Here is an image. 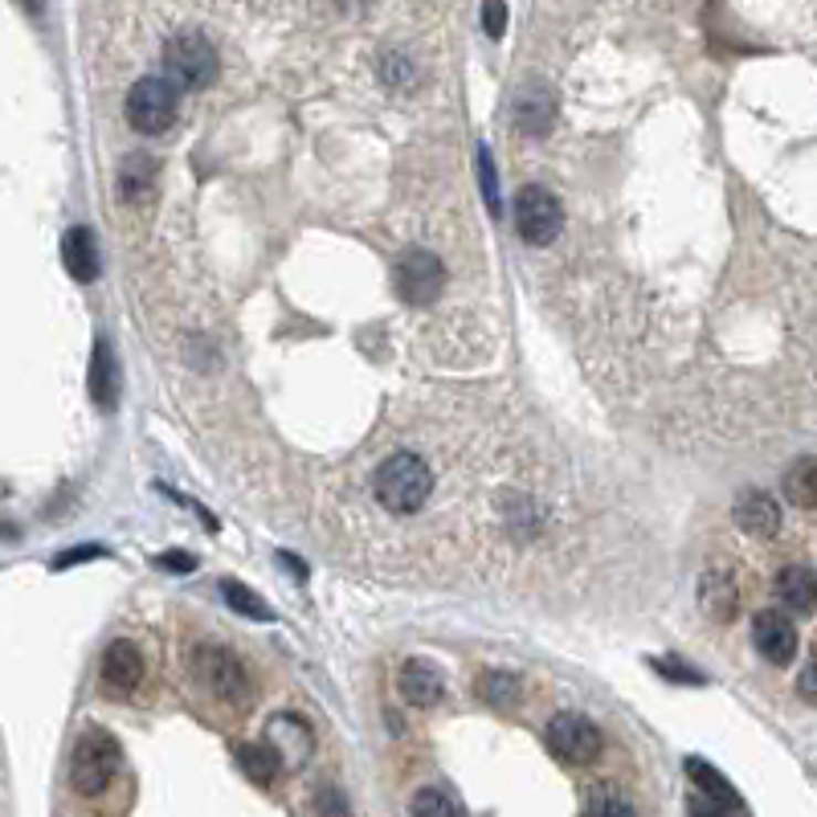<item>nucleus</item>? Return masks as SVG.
Masks as SVG:
<instances>
[{
  "label": "nucleus",
  "mask_w": 817,
  "mask_h": 817,
  "mask_svg": "<svg viewBox=\"0 0 817 817\" xmlns=\"http://www.w3.org/2000/svg\"><path fill=\"white\" fill-rule=\"evenodd\" d=\"M373 491L380 499V507H389L392 515H413L433 495V474L417 454H392L376 467Z\"/></svg>",
  "instance_id": "f257e3e1"
},
{
  "label": "nucleus",
  "mask_w": 817,
  "mask_h": 817,
  "mask_svg": "<svg viewBox=\"0 0 817 817\" xmlns=\"http://www.w3.org/2000/svg\"><path fill=\"white\" fill-rule=\"evenodd\" d=\"M119 744L107 732H98V727L82 732L78 744H74V756H70V785H74V793H82V797L107 793V785L119 773Z\"/></svg>",
  "instance_id": "f03ea898"
},
{
  "label": "nucleus",
  "mask_w": 817,
  "mask_h": 817,
  "mask_svg": "<svg viewBox=\"0 0 817 817\" xmlns=\"http://www.w3.org/2000/svg\"><path fill=\"white\" fill-rule=\"evenodd\" d=\"M180 86L172 78H139L127 94V123L139 135H160L176 123Z\"/></svg>",
  "instance_id": "7ed1b4c3"
},
{
  "label": "nucleus",
  "mask_w": 817,
  "mask_h": 817,
  "mask_svg": "<svg viewBox=\"0 0 817 817\" xmlns=\"http://www.w3.org/2000/svg\"><path fill=\"white\" fill-rule=\"evenodd\" d=\"M192 683L201 687L209 699H221V703H242L250 695V679H245L242 662L221 650V646H201L197 658H192Z\"/></svg>",
  "instance_id": "20e7f679"
},
{
  "label": "nucleus",
  "mask_w": 817,
  "mask_h": 817,
  "mask_svg": "<svg viewBox=\"0 0 817 817\" xmlns=\"http://www.w3.org/2000/svg\"><path fill=\"white\" fill-rule=\"evenodd\" d=\"M217 50L209 45V38L201 33H176L168 45H164V70H168V78L176 86H192V91H201L209 82L217 78Z\"/></svg>",
  "instance_id": "39448f33"
},
{
  "label": "nucleus",
  "mask_w": 817,
  "mask_h": 817,
  "mask_svg": "<svg viewBox=\"0 0 817 817\" xmlns=\"http://www.w3.org/2000/svg\"><path fill=\"white\" fill-rule=\"evenodd\" d=\"M515 226H520V238L532 245H548L556 233H561V205L552 197L548 188L527 185L515 197Z\"/></svg>",
  "instance_id": "423d86ee"
},
{
  "label": "nucleus",
  "mask_w": 817,
  "mask_h": 817,
  "mask_svg": "<svg viewBox=\"0 0 817 817\" xmlns=\"http://www.w3.org/2000/svg\"><path fill=\"white\" fill-rule=\"evenodd\" d=\"M446 286V270L442 262L429 254V250H405L401 262H397V291L401 298L409 303H433V298L442 295Z\"/></svg>",
  "instance_id": "0eeeda50"
},
{
  "label": "nucleus",
  "mask_w": 817,
  "mask_h": 817,
  "mask_svg": "<svg viewBox=\"0 0 817 817\" xmlns=\"http://www.w3.org/2000/svg\"><path fill=\"white\" fill-rule=\"evenodd\" d=\"M548 744L556 756H564L568 764H589L597 752H601V736H597V727L585 720V715H573V711H564L548 724Z\"/></svg>",
  "instance_id": "6e6552de"
},
{
  "label": "nucleus",
  "mask_w": 817,
  "mask_h": 817,
  "mask_svg": "<svg viewBox=\"0 0 817 817\" xmlns=\"http://www.w3.org/2000/svg\"><path fill=\"white\" fill-rule=\"evenodd\" d=\"M98 679L107 687V695L123 699L132 695L139 679H144V658H139V646L127 642V638H115L107 646V654H103V670H98Z\"/></svg>",
  "instance_id": "1a4fd4ad"
},
{
  "label": "nucleus",
  "mask_w": 817,
  "mask_h": 817,
  "mask_svg": "<svg viewBox=\"0 0 817 817\" xmlns=\"http://www.w3.org/2000/svg\"><path fill=\"white\" fill-rule=\"evenodd\" d=\"M752 642L768 662H789L793 650H797V630L789 626V617L777 614V609H764L752 621Z\"/></svg>",
  "instance_id": "9d476101"
},
{
  "label": "nucleus",
  "mask_w": 817,
  "mask_h": 817,
  "mask_svg": "<svg viewBox=\"0 0 817 817\" xmlns=\"http://www.w3.org/2000/svg\"><path fill=\"white\" fill-rule=\"evenodd\" d=\"M446 691V674L429 658H409L401 667V695L413 708H433Z\"/></svg>",
  "instance_id": "9b49d317"
},
{
  "label": "nucleus",
  "mask_w": 817,
  "mask_h": 817,
  "mask_svg": "<svg viewBox=\"0 0 817 817\" xmlns=\"http://www.w3.org/2000/svg\"><path fill=\"white\" fill-rule=\"evenodd\" d=\"M732 515H736V527H744L748 536H773L781 527V507L764 491H744Z\"/></svg>",
  "instance_id": "f8f14e48"
},
{
  "label": "nucleus",
  "mask_w": 817,
  "mask_h": 817,
  "mask_svg": "<svg viewBox=\"0 0 817 817\" xmlns=\"http://www.w3.org/2000/svg\"><path fill=\"white\" fill-rule=\"evenodd\" d=\"M119 392H123V380H119V364H115V352L111 344H94V360H91V397L98 409H115L119 405Z\"/></svg>",
  "instance_id": "ddd939ff"
},
{
  "label": "nucleus",
  "mask_w": 817,
  "mask_h": 817,
  "mask_svg": "<svg viewBox=\"0 0 817 817\" xmlns=\"http://www.w3.org/2000/svg\"><path fill=\"white\" fill-rule=\"evenodd\" d=\"M687 777H691V785H695L703 797H711V802H720L724 809H732V814H744V802L736 797V789H732V781L724 777V773H715L708 761H699V756H691L687 761Z\"/></svg>",
  "instance_id": "4468645a"
},
{
  "label": "nucleus",
  "mask_w": 817,
  "mask_h": 817,
  "mask_svg": "<svg viewBox=\"0 0 817 817\" xmlns=\"http://www.w3.org/2000/svg\"><path fill=\"white\" fill-rule=\"evenodd\" d=\"M556 119V98H552L548 86H532V91L520 94L515 103V123H520L527 135H544Z\"/></svg>",
  "instance_id": "2eb2a0df"
},
{
  "label": "nucleus",
  "mask_w": 817,
  "mask_h": 817,
  "mask_svg": "<svg viewBox=\"0 0 817 817\" xmlns=\"http://www.w3.org/2000/svg\"><path fill=\"white\" fill-rule=\"evenodd\" d=\"M270 748L279 752V761H307V752L315 748V740H311V732L303 727V720L279 715V720H270Z\"/></svg>",
  "instance_id": "dca6fc26"
},
{
  "label": "nucleus",
  "mask_w": 817,
  "mask_h": 817,
  "mask_svg": "<svg viewBox=\"0 0 817 817\" xmlns=\"http://www.w3.org/2000/svg\"><path fill=\"white\" fill-rule=\"evenodd\" d=\"M62 258H66V270L78 282L98 279V250H94V233L91 229H70L66 242H62Z\"/></svg>",
  "instance_id": "f3484780"
},
{
  "label": "nucleus",
  "mask_w": 817,
  "mask_h": 817,
  "mask_svg": "<svg viewBox=\"0 0 817 817\" xmlns=\"http://www.w3.org/2000/svg\"><path fill=\"white\" fill-rule=\"evenodd\" d=\"M777 593H781V601H789V609H797V614H814L817 580H814V573H809V568H802V564H789V568L777 576Z\"/></svg>",
  "instance_id": "a211bd4d"
},
{
  "label": "nucleus",
  "mask_w": 817,
  "mask_h": 817,
  "mask_svg": "<svg viewBox=\"0 0 817 817\" xmlns=\"http://www.w3.org/2000/svg\"><path fill=\"white\" fill-rule=\"evenodd\" d=\"M699 605L708 609V617L715 621H727V617L736 614V585L720 573H708L703 576V593H699Z\"/></svg>",
  "instance_id": "6ab92c4d"
},
{
  "label": "nucleus",
  "mask_w": 817,
  "mask_h": 817,
  "mask_svg": "<svg viewBox=\"0 0 817 817\" xmlns=\"http://www.w3.org/2000/svg\"><path fill=\"white\" fill-rule=\"evenodd\" d=\"M238 768H242L254 785H270V781L279 777L282 761L270 744H245V748H238Z\"/></svg>",
  "instance_id": "aec40b11"
},
{
  "label": "nucleus",
  "mask_w": 817,
  "mask_h": 817,
  "mask_svg": "<svg viewBox=\"0 0 817 817\" xmlns=\"http://www.w3.org/2000/svg\"><path fill=\"white\" fill-rule=\"evenodd\" d=\"M785 491H789V499L797 503V507H814L817 503V467L814 458H802L797 467L785 474Z\"/></svg>",
  "instance_id": "412c9836"
},
{
  "label": "nucleus",
  "mask_w": 817,
  "mask_h": 817,
  "mask_svg": "<svg viewBox=\"0 0 817 817\" xmlns=\"http://www.w3.org/2000/svg\"><path fill=\"white\" fill-rule=\"evenodd\" d=\"M221 593H226L229 609H238L242 617H254V621H270V617H274V609H270L262 597H254V589L238 585V580H226V585H221Z\"/></svg>",
  "instance_id": "4be33fe9"
},
{
  "label": "nucleus",
  "mask_w": 817,
  "mask_h": 817,
  "mask_svg": "<svg viewBox=\"0 0 817 817\" xmlns=\"http://www.w3.org/2000/svg\"><path fill=\"white\" fill-rule=\"evenodd\" d=\"M479 691H483L486 703H495V708H511V703L520 699L523 683L515 679V674H503V670H495V674H483Z\"/></svg>",
  "instance_id": "5701e85b"
},
{
  "label": "nucleus",
  "mask_w": 817,
  "mask_h": 817,
  "mask_svg": "<svg viewBox=\"0 0 817 817\" xmlns=\"http://www.w3.org/2000/svg\"><path fill=\"white\" fill-rule=\"evenodd\" d=\"M151 172H156V168H151V160H144V156H139V160H127V168H123V176H119L123 201H135V197L151 185Z\"/></svg>",
  "instance_id": "b1692460"
},
{
  "label": "nucleus",
  "mask_w": 817,
  "mask_h": 817,
  "mask_svg": "<svg viewBox=\"0 0 817 817\" xmlns=\"http://www.w3.org/2000/svg\"><path fill=\"white\" fill-rule=\"evenodd\" d=\"M413 814H417V817H426V814H446V817H454V814H462V805L450 802V797H442L438 789H426V793H421V797L413 802Z\"/></svg>",
  "instance_id": "393cba45"
},
{
  "label": "nucleus",
  "mask_w": 817,
  "mask_h": 817,
  "mask_svg": "<svg viewBox=\"0 0 817 817\" xmlns=\"http://www.w3.org/2000/svg\"><path fill=\"white\" fill-rule=\"evenodd\" d=\"M585 814H633V805L626 797H614L609 789L585 797Z\"/></svg>",
  "instance_id": "a878e982"
},
{
  "label": "nucleus",
  "mask_w": 817,
  "mask_h": 817,
  "mask_svg": "<svg viewBox=\"0 0 817 817\" xmlns=\"http://www.w3.org/2000/svg\"><path fill=\"white\" fill-rule=\"evenodd\" d=\"M479 176H483V192H486V205L499 213V180H495V164H491V151L479 148Z\"/></svg>",
  "instance_id": "bb28decb"
},
{
  "label": "nucleus",
  "mask_w": 817,
  "mask_h": 817,
  "mask_svg": "<svg viewBox=\"0 0 817 817\" xmlns=\"http://www.w3.org/2000/svg\"><path fill=\"white\" fill-rule=\"evenodd\" d=\"M483 29L486 38H503V29H507V4L503 0H486L483 4Z\"/></svg>",
  "instance_id": "cd10ccee"
},
{
  "label": "nucleus",
  "mask_w": 817,
  "mask_h": 817,
  "mask_svg": "<svg viewBox=\"0 0 817 817\" xmlns=\"http://www.w3.org/2000/svg\"><path fill=\"white\" fill-rule=\"evenodd\" d=\"M654 667L662 670V674H670V679H683V683H703V674H699V670L674 667L670 658H654Z\"/></svg>",
  "instance_id": "c85d7f7f"
},
{
  "label": "nucleus",
  "mask_w": 817,
  "mask_h": 817,
  "mask_svg": "<svg viewBox=\"0 0 817 817\" xmlns=\"http://www.w3.org/2000/svg\"><path fill=\"white\" fill-rule=\"evenodd\" d=\"M91 556H103V548H74V552H62L54 561V568H70V564H82V561H91Z\"/></svg>",
  "instance_id": "c756f323"
},
{
  "label": "nucleus",
  "mask_w": 817,
  "mask_h": 817,
  "mask_svg": "<svg viewBox=\"0 0 817 817\" xmlns=\"http://www.w3.org/2000/svg\"><path fill=\"white\" fill-rule=\"evenodd\" d=\"M160 564H164V568H172V573H192V568H197L188 552H164Z\"/></svg>",
  "instance_id": "7c9ffc66"
},
{
  "label": "nucleus",
  "mask_w": 817,
  "mask_h": 817,
  "mask_svg": "<svg viewBox=\"0 0 817 817\" xmlns=\"http://www.w3.org/2000/svg\"><path fill=\"white\" fill-rule=\"evenodd\" d=\"M687 814H724V805L711 802V797H691V802H687Z\"/></svg>",
  "instance_id": "2f4dec72"
},
{
  "label": "nucleus",
  "mask_w": 817,
  "mask_h": 817,
  "mask_svg": "<svg viewBox=\"0 0 817 817\" xmlns=\"http://www.w3.org/2000/svg\"><path fill=\"white\" fill-rule=\"evenodd\" d=\"M802 699L805 703H814V667H805V674H802Z\"/></svg>",
  "instance_id": "473e14b6"
}]
</instances>
